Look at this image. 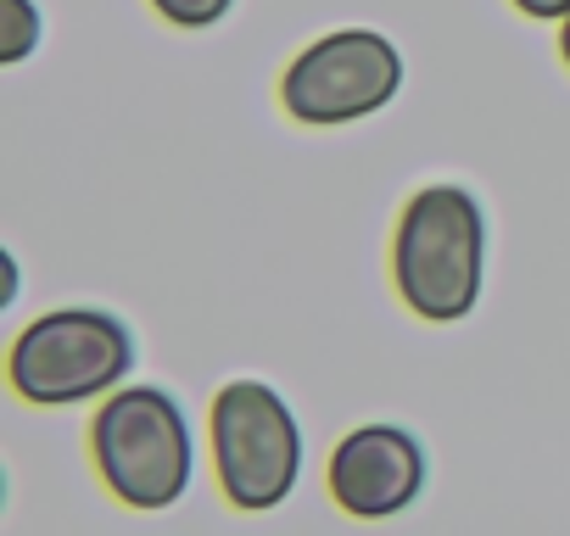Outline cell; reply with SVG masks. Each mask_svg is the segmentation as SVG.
<instances>
[{"label": "cell", "mask_w": 570, "mask_h": 536, "mask_svg": "<svg viewBox=\"0 0 570 536\" xmlns=\"http://www.w3.org/2000/svg\"><path fill=\"white\" fill-rule=\"evenodd\" d=\"M487 280V218L464 185H425L409 196L392 235V286L425 325L475 314Z\"/></svg>", "instance_id": "obj_1"}, {"label": "cell", "mask_w": 570, "mask_h": 536, "mask_svg": "<svg viewBox=\"0 0 570 536\" xmlns=\"http://www.w3.org/2000/svg\"><path fill=\"white\" fill-rule=\"evenodd\" d=\"M90 458L107 492L129 508L179 503L196 469L190 425L163 386H118L90 419Z\"/></svg>", "instance_id": "obj_2"}, {"label": "cell", "mask_w": 570, "mask_h": 536, "mask_svg": "<svg viewBox=\"0 0 570 536\" xmlns=\"http://www.w3.org/2000/svg\"><path fill=\"white\" fill-rule=\"evenodd\" d=\"M135 369V336L107 308H57L35 319L7 358V380L35 408H73L112 397Z\"/></svg>", "instance_id": "obj_3"}, {"label": "cell", "mask_w": 570, "mask_h": 536, "mask_svg": "<svg viewBox=\"0 0 570 536\" xmlns=\"http://www.w3.org/2000/svg\"><path fill=\"white\" fill-rule=\"evenodd\" d=\"M213 458H218V486L235 508H246V514L279 508L303 475V430H297L292 403L263 380L218 386Z\"/></svg>", "instance_id": "obj_4"}, {"label": "cell", "mask_w": 570, "mask_h": 536, "mask_svg": "<svg viewBox=\"0 0 570 536\" xmlns=\"http://www.w3.org/2000/svg\"><path fill=\"white\" fill-rule=\"evenodd\" d=\"M403 90V57L375 29H336L297 51L279 79V107L308 129H342L381 112Z\"/></svg>", "instance_id": "obj_5"}, {"label": "cell", "mask_w": 570, "mask_h": 536, "mask_svg": "<svg viewBox=\"0 0 570 536\" xmlns=\"http://www.w3.org/2000/svg\"><path fill=\"white\" fill-rule=\"evenodd\" d=\"M331 497L358 519L403 514L425 486V447L403 425H358L331 453Z\"/></svg>", "instance_id": "obj_6"}, {"label": "cell", "mask_w": 570, "mask_h": 536, "mask_svg": "<svg viewBox=\"0 0 570 536\" xmlns=\"http://www.w3.org/2000/svg\"><path fill=\"white\" fill-rule=\"evenodd\" d=\"M7 7V40H0V62H23L40 40V12H35V0H0Z\"/></svg>", "instance_id": "obj_7"}, {"label": "cell", "mask_w": 570, "mask_h": 536, "mask_svg": "<svg viewBox=\"0 0 570 536\" xmlns=\"http://www.w3.org/2000/svg\"><path fill=\"white\" fill-rule=\"evenodd\" d=\"M157 18H168L174 29H213L235 0H151Z\"/></svg>", "instance_id": "obj_8"}, {"label": "cell", "mask_w": 570, "mask_h": 536, "mask_svg": "<svg viewBox=\"0 0 570 536\" xmlns=\"http://www.w3.org/2000/svg\"><path fill=\"white\" fill-rule=\"evenodd\" d=\"M520 18H537V23H564L570 18V0H514Z\"/></svg>", "instance_id": "obj_9"}, {"label": "cell", "mask_w": 570, "mask_h": 536, "mask_svg": "<svg viewBox=\"0 0 570 536\" xmlns=\"http://www.w3.org/2000/svg\"><path fill=\"white\" fill-rule=\"evenodd\" d=\"M559 57H564V68H570V18L559 23Z\"/></svg>", "instance_id": "obj_10"}]
</instances>
